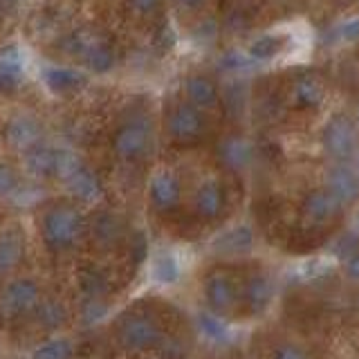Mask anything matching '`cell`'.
<instances>
[{
	"mask_svg": "<svg viewBox=\"0 0 359 359\" xmlns=\"http://www.w3.org/2000/svg\"><path fill=\"white\" fill-rule=\"evenodd\" d=\"M86 218L74 205H56L45 211L41 220L43 243L52 252H67L79 243L86 231Z\"/></svg>",
	"mask_w": 359,
	"mask_h": 359,
	"instance_id": "1",
	"label": "cell"
},
{
	"mask_svg": "<svg viewBox=\"0 0 359 359\" xmlns=\"http://www.w3.org/2000/svg\"><path fill=\"white\" fill-rule=\"evenodd\" d=\"M112 153L121 162H140L153 144V123L144 110H133L112 133Z\"/></svg>",
	"mask_w": 359,
	"mask_h": 359,
	"instance_id": "2",
	"label": "cell"
},
{
	"mask_svg": "<svg viewBox=\"0 0 359 359\" xmlns=\"http://www.w3.org/2000/svg\"><path fill=\"white\" fill-rule=\"evenodd\" d=\"M321 149L332 162H351L359 151V126L357 121L337 112L321 128Z\"/></svg>",
	"mask_w": 359,
	"mask_h": 359,
	"instance_id": "3",
	"label": "cell"
},
{
	"mask_svg": "<svg viewBox=\"0 0 359 359\" xmlns=\"http://www.w3.org/2000/svg\"><path fill=\"white\" fill-rule=\"evenodd\" d=\"M72 54H76L83 61V65L95 74L110 72L117 63V52L112 41L97 29H81L76 32L72 41Z\"/></svg>",
	"mask_w": 359,
	"mask_h": 359,
	"instance_id": "4",
	"label": "cell"
},
{
	"mask_svg": "<svg viewBox=\"0 0 359 359\" xmlns=\"http://www.w3.org/2000/svg\"><path fill=\"white\" fill-rule=\"evenodd\" d=\"M164 128L168 140L180 146L198 144L207 135V117L200 108L189 101H177V104L166 112Z\"/></svg>",
	"mask_w": 359,
	"mask_h": 359,
	"instance_id": "5",
	"label": "cell"
},
{
	"mask_svg": "<svg viewBox=\"0 0 359 359\" xmlns=\"http://www.w3.org/2000/svg\"><path fill=\"white\" fill-rule=\"evenodd\" d=\"M117 339L123 351L146 353L155 351L164 344V332L149 314H130L123 317L117 325Z\"/></svg>",
	"mask_w": 359,
	"mask_h": 359,
	"instance_id": "6",
	"label": "cell"
},
{
	"mask_svg": "<svg viewBox=\"0 0 359 359\" xmlns=\"http://www.w3.org/2000/svg\"><path fill=\"white\" fill-rule=\"evenodd\" d=\"M41 303V287L34 278H14L5 285L0 294V312L7 319L27 317L36 312Z\"/></svg>",
	"mask_w": 359,
	"mask_h": 359,
	"instance_id": "7",
	"label": "cell"
},
{
	"mask_svg": "<svg viewBox=\"0 0 359 359\" xmlns=\"http://www.w3.org/2000/svg\"><path fill=\"white\" fill-rule=\"evenodd\" d=\"M205 301L209 312L218 314V317H231L233 310L241 303V292L236 287V280L227 272H211L205 280Z\"/></svg>",
	"mask_w": 359,
	"mask_h": 359,
	"instance_id": "8",
	"label": "cell"
},
{
	"mask_svg": "<svg viewBox=\"0 0 359 359\" xmlns=\"http://www.w3.org/2000/svg\"><path fill=\"white\" fill-rule=\"evenodd\" d=\"M63 182L67 184V189L72 194L83 200V202H93L101 196V182L99 177L90 171L86 164H81L79 160H74L72 155L61 153V164H59V175Z\"/></svg>",
	"mask_w": 359,
	"mask_h": 359,
	"instance_id": "9",
	"label": "cell"
},
{
	"mask_svg": "<svg viewBox=\"0 0 359 359\" xmlns=\"http://www.w3.org/2000/svg\"><path fill=\"white\" fill-rule=\"evenodd\" d=\"M323 189L330 191L344 209L351 207L359 200V173L348 162H332L325 171Z\"/></svg>",
	"mask_w": 359,
	"mask_h": 359,
	"instance_id": "10",
	"label": "cell"
},
{
	"mask_svg": "<svg viewBox=\"0 0 359 359\" xmlns=\"http://www.w3.org/2000/svg\"><path fill=\"white\" fill-rule=\"evenodd\" d=\"M149 200L153 209L160 213L175 211L180 202H182V182H180V177L168 168L155 171L149 182Z\"/></svg>",
	"mask_w": 359,
	"mask_h": 359,
	"instance_id": "11",
	"label": "cell"
},
{
	"mask_svg": "<svg viewBox=\"0 0 359 359\" xmlns=\"http://www.w3.org/2000/svg\"><path fill=\"white\" fill-rule=\"evenodd\" d=\"M341 211H344V207L334 200V196L330 194V191H325L323 187L308 191L306 198H303V202H301L303 220H306L308 224H314V227H317V224L332 222L334 218L341 216Z\"/></svg>",
	"mask_w": 359,
	"mask_h": 359,
	"instance_id": "12",
	"label": "cell"
},
{
	"mask_svg": "<svg viewBox=\"0 0 359 359\" xmlns=\"http://www.w3.org/2000/svg\"><path fill=\"white\" fill-rule=\"evenodd\" d=\"M218 162L222 168H227L231 173H243L247 171L254 160H256V149L252 140L243 137V135H229L218 144Z\"/></svg>",
	"mask_w": 359,
	"mask_h": 359,
	"instance_id": "13",
	"label": "cell"
},
{
	"mask_svg": "<svg viewBox=\"0 0 359 359\" xmlns=\"http://www.w3.org/2000/svg\"><path fill=\"white\" fill-rule=\"evenodd\" d=\"M43 137V126L41 121L29 115V112H18L14 115L5 126V140L9 142L11 149L27 153L29 149L41 144Z\"/></svg>",
	"mask_w": 359,
	"mask_h": 359,
	"instance_id": "14",
	"label": "cell"
},
{
	"mask_svg": "<svg viewBox=\"0 0 359 359\" xmlns=\"http://www.w3.org/2000/svg\"><path fill=\"white\" fill-rule=\"evenodd\" d=\"M41 79L45 88L56 97H74L81 93L88 83V76L81 70H74V67H67V65L43 67Z\"/></svg>",
	"mask_w": 359,
	"mask_h": 359,
	"instance_id": "15",
	"label": "cell"
},
{
	"mask_svg": "<svg viewBox=\"0 0 359 359\" xmlns=\"http://www.w3.org/2000/svg\"><path fill=\"white\" fill-rule=\"evenodd\" d=\"M224 209H227V196H224V187L218 180H205L194 196V211L200 220L213 222L218 220Z\"/></svg>",
	"mask_w": 359,
	"mask_h": 359,
	"instance_id": "16",
	"label": "cell"
},
{
	"mask_svg": "<svg viewBox=\"0 0 359 359\" xmlns=\"http://www.w3.org/2000/svg\"><path fill=\"white\" fill-rule=\"evenodd\" d=\"M184 99L202 112L216 110L220 106V88L209 74H189L184 79Z\"/></svg>",
	"mask_w": 359,
	"mask_h": 359,
	"instance_id": "17",
	"label": "cell"
},
{
	"mask_svg": "<svg viewBox=\"0 0 359 359\" xmlns=\"http://www.w3.org/2000/svg\"><path fill=\"white\" fill-rule=\"evenodd\" d=\"M274 299V280L265 272H254L243 285V303L252 317H261Z\"/></svg>",
	"mask_w": 359,
	"mask_h": 359,
	"instance_id": "18",
	"label": "cell"
},
{
	"mask_svg": "<svg viewBox=\"0 0 359 359\" xmlns=\"http://www.w3.org/2000/svg\"><path fill=\"white\" fill-rule=\"evenodd\" d=\"M61 151H54L50 146L39 144L25 153V168L34 177H54L59 175Z\"/></svg>",
	"mask_w": 359,
	"mask_h": 359,
	"instance_id": "19",
	"label": "cell"
},
{
	"mask_svg": "<svg viewBox=\"0 0 359 359\" xmlns=\"http://www.w3.org/2000/svg\"><path fill=\"white\" fill-rule=\"evenodd\" d=\"M90 233L101 247H112L121 241L123 236V222L117 213L110 211H99L90 222Z\"/></svg>",
	"mask_w": 359,
	"mask_h": 359,
	"instance_id": "20",
	"label": "cell"
},
{
	"mask_svg": "<svg viewBox=\"0 0 359 359\" xmlns=\"http://www.w3.org/2000/svg\"><path fill=\"white\" fill-rule=\"evenodd\" d=\"M25 256V238L18 229H9L0 236V276L16 269Z\"/></svg>",
	"mask_w": 359,
	"mask_h": 359,
	"instance_id": "21",
	"label": "cell"
},
{
	"mask_svg": "<svg viewBox=\"0 0 359 359\" xmlns=\"http://www.w3.org/2000/svg\"><path fill=\"white\" fill-rule=\"evenodd\" d=\"M292 99H294V106L299 108H317L323 101V88L319 81H314L310 76H303L292 86Z\"/></svg>",
	"mask_w": 359,
	"mask_h": 359,
	"instance_id": "22",
	"label": "cell"
},
{
	"mask_svg": "<svg viewBox=\"0 0 359 359\" xmlns=\"http://www.w3.org/2000/svg\"><path fill=\"white\" fill-rule=\"evenodd\" d=\"M22 81V63L18 56H0V95L16 93Z\"/></svg>",
	"mask_w": 359,
	"mask_h": 359,
	"instance_id": "23",
	"label": "cell"
},
{
	"mask_svg": "<svg viewBox=\"0 0 359 359\" xmlns=\"http://www.w3.org/2000/svg\"><path fill=\"white\" fill-rule=\"evenodd\" d=\"M252 243H254V238H252L250 229L236 227L229 233H224L222 238L216 243V247H218V252H222L224 256H241V254L252 250Z\"/></svg>",
	"mask_w": 359,
	"mask_h": 359,
	"instance_id": "24",
	"label": "cell"
},
{
	"mask_svg": "<svg viewBox=\"0 0 359 359\" xmlns=\"http://www.w3.org/2000/svg\"><path fill=\"white\" fill-rule=\"evenodd\" d=\"M36 321L45 330H59L67 321V310L59 301H41L36 308Z\"/></svg>",
	"mask_w": 359,
	"mask_h": 359,
	"instance_id": "25",
	"label": "cell"
},
{
	"mask_svg": "<svg viewBox=\"0 0 359 359\" xmlns=\"http://www.w3.org/2000/svg\"><path fill=\"white\" fill-rule=\"evenodd\" d=\"M198 330L202 337H207L209 341H216V344L229 339V328L224 325V319L213 312L198 314Z\"/></svg>",
	"mask_w": 359,
	"mask_h": 359,
	"instance_id": "26",
	"label": "cell"
},
{
	"mask_svg": "<svg viewBox=\"0 0 359 359\" xmlns=\"http://www.w3.org/2000/svg\"><path fill=\"white\" fill-rule=\"evenodd\" d=\"M72 355H74L72 341L65 339V337H56V339L41 344L34 351L32 359H72Z\"/></svg>",
	"mask_w": 359,
	"mask_h": 359,
	"instance_id": "27",
	"label": "cell"
},
{
	"mask_svg": "<svg viewBox=\"0 0 359 359\" xmlns=\"http://www.w3.org/2000/svg\"><path fill=\"white\" fill-rule=\"evenodd\" d=\"M81 290L88 299H101L108 290L106 276L99 269H86V272H81Z\"/></svg>",
	"mask_w": 359,
	"mask_h": 359,
	"instance_id": "28",
	"label": "cell"
},
{
	"mask_svg": "<svg viewBox=\"0 0 359 359\" xmlns=\"http://www.w3.org/2000/svg\"><path fill=\"white\" fill-rule=\"evenodd\" d=\"M153 276L160 280V283H173V280L180 276L177 261L173 256H168V254L157 256L155 263H153Z\"/></svg>",
	"mask_w": 359,
	"mask_h": 359,
	"instance_id": "29",
	"label": "cell"
},
{
	"mask_svg": "<svg viewBox=\"0 0 359 359\" xmlns=\"http://www.w3.org/2000/svg\"><path fill=\"white\" fill-rule=\"evenodd\" d=\"M18 189V173L16 168L7 164V162H0V198L11 196L14 191Z\"/></svg>",
	"mask_w": 359,
	"mask_h": 359,
	"instance_id": "30",
	"label": "cell"
},
{
	"mask_svg": "<svg viewBox=\"0 0 359 359\" xmlns=\"http://www.w3.org/2000/svg\"><path fill=\"white\" fill-rule=\"evenodd\" d=\"M272 359H310V355L299 344L283 341L272 351Z\"/></svg>",
	"mask_w": 359,
	"mask_h": 359,
	"instance_id": "31",
	"label": "cell"
},
{
	"mask_svg": "<svg viewBox=\"0 0 359 359\" xmlns=\"http://www.w3.org/2000/svg\"><path fill=\"white\" fill-rule=\"evenodd\" d=\"M130 9L140 16H153L162 7V0H128Z\"/></svg>",
	"mask_w": 359,
	"mask_h": 359,
	"instance_id": "32",
	"label": "cell"
},
{
	"mask_svg": "<svg viewBox=\"0 0 359 359\" xmlns=\"http://www.w3.org/2000/svg\"><path fill=\"white\" fill-rule=\"evenodd\" d=\"M344 272L351 280H359V252H353L344 261Z\"/></svg>",
	"mask_w": 359,
	"mask_h": 359,
	"instance_id": "33",
	"label": "cell"
},
{
	"mask_svg": "<svg viewBox=\"0 0 359 359\" xmlns=\"http://www.w3.org/2000/svg\"><path fill=\"white\" fill-rule=\"evenodd\" d=\"M173 3H175L177 7L187 9V11H194V9H200L202 5L207 3V0H173Z\"/></svg>",
	"mask_w": 359,
	"mask_h": 359,
	"instance_id": "34",
	"label": "cell"
},
{
	"mask_svg": "<svg viewBox=\"0 0 359 359\" xmlns=\"http://www.w3.org/2000/svg\"><path fill=\"white\" fill-rule=\"evenodd\" d=\"M355 121H357V126H359V104H357V110H355Z\"/></svg>",
	"mask_w": 359,
	"mask_h": 359,
	"instance_id": "35",
	"label": "cell"
}]
</instances>
